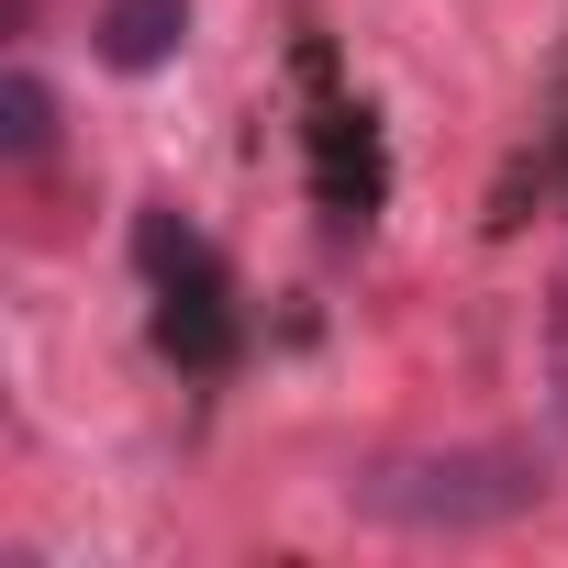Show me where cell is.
Returning a JSON list of instances; mask_svg holds the SVG:
<instances>
[{
  "instance_id": "obj_1",
  "label": "cell",
  "mask_w": 568,
  "mask_h": 568,
  "mask_svg": "<svg viewBox=\"0 0 568 568\" xmlns=\"http://www.w3.org/2000/svg\"><path fill=\"white\" fill-rule=\"evenodd\" d=\"M368 524H402V535H479V524H513L546 501L535 457L513 446H457V457H390L368 479H346Z\"/></svg>"
},
{
  "instance_id": "obj_2",
  "label": "cell",
  "mask_w": 568,
  "mask_h": 568,
  "mask_svg": "<svg viewBox=\"0 0 568 568\" xmlns=\"http://www.w3.org/2000/svg\"><path fill=\"white\" fill-rule=\"evenodd\" d=\"M179 34H190V0H101V23H90L112 79H156L179 57Z\"/></svg>"
},
{
  "instance_id": "obj_3",
  "label": "cell",
  "mask_w": 568,
  "mask_h": 568,
  "mask_svg": "<svg viewBox=\"0 0 568 568\" xmlns=\"http://www.w3.org/2000/svg\"><path fill=\"white\" fill-rule=\"evenodd\" d=\"M45 145H57V90H45L34 68H0V156L34 168Z\"/></svg>"
}]
</instances>
